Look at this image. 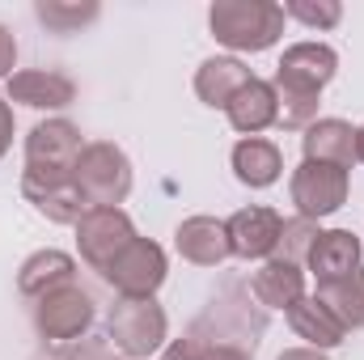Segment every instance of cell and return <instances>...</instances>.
<instances>
[{"label": "cell", "mask_w": 364, "mask_h": 360, "mask_svg": "<svg viewBox=\"0 0 364 360\" xmlns=\"http://www.w3.org/2000/svg\"><path fill=\"white\" fill-rule=\"evenodd\" d=\"M305 263L314 271L318 284H331V280H343L360 268V238L352 229H322L305 255Z\"/></svg>", "instance_id": "13"}, {"label": "cell", "mask_w": 364, "mask_h": 360, "mask_svg": "<svg viewBox=\"0 0 364 360\" xmlns=\"http://www.w3.org/2000/svg\"><path fill=\"white\" fill-rule=\"evenodd\" d=\"M174 246L186 263L195 268H220L233 250H229V229L216 216H186L174 229Z\"/></svg>", "instance_id": "12"}, {"label": "cell", "mask_w": 364, "mask_h": 360, "mask_svg": "<svg viewBox=\"0 0 364 360\" xmlns=\"http://www.w3.org/2000/svg\"><path fill=\"white\" fill-rule=\"evenodd\" d=\"M250 81H255V73H250L242 60H233V55H212V60H203L199 73H195V93H199L203 106H220V110H225Z\"/></svg>", "instance_id": "17"}, {"label": "cell", "mask_w": 364, "mask_h": 360, "mask_svg": "<svg viewBox=\"0 0 364 360\" xmlns=\"http://www.w3.org/2000/svg\"><path fill=\"white\" fill-rule=\"evenodd\" d=\"M284 9V17H296V21H305L309 30H331V26H339L343 21V4L339 0H288V4H279Z\"/></svg>", "instance_id": "26"}, {"label": "cell", "mask_w": 364, "mask_h": 360, "mask_svg": "<svg viewBox=\"0 0 364 360\" xmlns=\"http://www.w3.org/2000/svg\"><path fill=\"white\" fill-rule=\"evenodd\" d=\"M166 250L149 238H136L110 268L102 271V280L119 292V297H153L161 284H166Z\"/></svg>", "instance_id": "7"}, {"label": "cell", "mask_w": 364, "mask_h": 360, "mask_svg": "<svg viewBox=\"0 0 364 360\" xmlns=\"http://www.w3.org/2000/svg\"><path fill=\"white\" fill-rule=\"evenodd\" d=\"M13 149V106L0 97V157Z\"/></svg>", "instance_id": "29"}, {"label": "cell", "mask_w": 364, "mask_h": 360, "mask_svg": "<svg viewBox=\"0 0 364 360\" xmlns=\"http://www.w3.org/2000/svg\"><path fill=\"white\" fill-rule=\"evenodd\" d=\"M250 292L267 309H292L305 297V271H301V263H288V259H267L263 268L255 271Z\"/></svg>", "instance_id": "19"}, {"label": "cell", "mask_w": 364, "mask_h": 360, "mask_svg": "<svg viewBox=\"0 0 364 360\" xmlns=\"http://www.w3.org/2000/svg\"><path fill=\"white\" fill-rule=\"evenodd\" d=\"M208 360H250V352L237 344H208Z\"/></svg>", "instance_id": "30"}, {"label": "cell", "mask_w": 364, "mask_h": 360, "mask_svg": "<svg viewBox=\"0 0 364 360\" xmlns=\"http://www.w3.org/2000/svg\"><path fill=\"white\" fill-rule=\"evenodd\" d=\"M318 233H322V229H318V221H305V216L284 221V229H279V246H275V259L301 263V259L309 255V246H314V238H318Z\"/></svg>", "instance_id": "25"}, {"label": "cell", "mask_w": 364, "mask_h": 360, "mask_svg": "<svg viewBox=\"0 0 364 360\" xmlns=\"http://www.w3.org/2000/svg\"><path fill=\"white\" fill-rule=\"evenodd\" d=\"M13 64H17V38L9 34V26H0V81L13 77Z\"/></svg>", "instance_id": "28"}, {"label": "cell", "mask_w": 364, "mask_h": 360, "mask_svg": "<svg viewBox=\"0 0 364 360\" xmlns=\"http://www.w3.org/2000/svg\"><path fill=\"white\" fill-rule=\"evenodd\" d=\"M356 162H364V123L356 127Z\"/></svg>", "instance_id": "32"}, {"label": "cell", "mask_w": 364, "mask_h": 360, "mask_svg": "<svg viewBox=\"0 0 364 360\" xmlns=\"http://www.w3.org/2000/svg\"><path fill=\"white\" fill-rule=\"evenodd\" d=\"M279 97V127H288V132H301V127H309V123H318V97L322 93H296V90H275Z\"/></svg>", "instance_id": "24"}, {"label": "cell", "mask_w": 364, "mask_h": 360, "mask_svg": "<svg viewBox=\"0 0 364 360\" xmlns=\"http://www.w3.org/2000/svg\"><path fill=\"white\" fill-rule=\"evenodd\" d=\"M73 179H77L90 208H119L127 199V191H132V162H127V153L119 144L93 140V144H85Z\"/></svg>", "instance_id": "4"}, {"label": "cell", "mask_w": 364, "mask_h": 360, "mask_svg": "<svg viewBox=\"0 0 364 360\" xmlns=\"http://www.w3.org/2000/svg\"><path fill=\"white\" fill-rule=\"evenodd\" d=\"M68 284H77V259L64 250H34L17 271V288L30 301H43L47 292L68 288Z\"/></svg>", "instance_id": "16"}, {"label": "cell", "mask_w": 364, "mask_h": 360, "mask_svg": "<svg viewBox=\"0 0 364 360\" xmlns=\"http://www.w3.org/2000/svg\"><path fill=\"white\" fill-rule=\"evenodd\" d=\"M9 102H21L30 110H64L77 102V85L55 68H26L9 77Z\"/></svg>", "instance_id": "11"}, {"label": "cell", "mask_w": 364, "mask_h": 360, "mask_svg": "<svg viewBox=\"0 0 364 360\" xmlns=\"http://www.w3.org/2000/svg\"><path fill=\"white\" fill-rule=\"evenodd\" d=\"M225 115H229L233 132H242V136H259V132H267L275 119H279V97H275V85L255 77L246 90L225 106Z\"/></svg>", "instance_id": "18"}, {"label": "cell", "mask_w": 364, "mask_h": 360, "mask_svg": "<svg viewBox=\"0 0 364 360\" xmlns=\"http://www.w3.org/2000/svg\"><path fill=\"white\" fill-rule=\"evenodd\" d=\"M161 360H208V344H203L199 335L174 339V344L166 348V356H161Z\"/></svg>", "instance_id": "27"}, {"label": "cell", "mask_w": 364, "mask_h": 360, "mask_svg": "<svg viewBox=\"0 0 364 360\" xmlns=\"http://www.w3.org/2000/svg\"><path fill=\"white\" fill-rule=\"evenodd\" d=\"M288 191H292L296 216L322 221V216L343 208V199H348V170L326 166V162H301L292 170V186Z\"/></svg>", "instance_id": "6"}, {"label": "cell", "mask_w": 364, "mask_h": 360, "mask_svg": "<svg viewBox=\"0 0 364 360\" xmlns=\"http://www.w3.org/2000/svg\"><path fill=\"white\" fill-rule=\"evenodd\" d=\"M93 297L85 288L68 284V288H55L47 292L43 301H34V327L43 339H55V344H68V339H81L93 327Z\"/></svg>", "instance_id": "8"}, {"label": "cell", "mask_w": 364, "mask_h": 360, "mask_svg": "<svg viewBox=\"0 0 364 360\" xmlns=\"http://www.w3.org/2000/svg\"><path fill=\"white\" fill-rule=\"evenodd\" d=\"M81 127L68 119H43L26 136V179H73L81 162Z\"/></svg>", "instance_id": "3"}, {"label": "cell", "mask_w": 364, "mask_h": 360, "mask_svg": "<svg viewBox=\"0 0 364 360\" xmlns=\"http://www.w3.org/2000/svg\"><path fill=\"white\" fill-rule=\"evenodd\" d=\"M170 318L153 297H119L106 314V335L127 360L153 356L166 344Z\"/></svg>", "instance_id": "2"}, {"label": "cell", "mask_w": 364, "mask_h": 360, "mask_svg": "<svg viewBox=\"0 0 364 360\" xmlns=\"http://www.w3.org/2000/svg\"><path fill=\"white\" fill-rule=\"evenodd\" d=\"M229 229V250L237 259H272L275 246H279V229H284V216L275 208H242L225 221Z\"/></svg>", "instance_id": "10"}, {"label": "cell", "mask_w": 364, "mask_h": 360, "mask_svg": "<svg viewBox=\"0 0 364 360\" xmlns=\"http://www.w3.org/2000/svg\"><path fill=\"white\" fill-rule=\"evenodd\" d=\"M34 17L47 26V30H55V34H73V30H81L85 21L97 17V4L85 0V4H68V0H38L34 4Z\"/></svg>", "instance_id": "23"}, {"label": "cell", "mask_w": 364, "mask_h": 360, "mask_svg": "<svg viewBox=\"0 0 364 360\" xmlns=\"http://www.w3.org/2000/svg\"><path fill=\"white\" fill-rule=\"evenodd\" d=\"M208 26L229 51H267L284 34V9L272 0H216Z\"/></svg>", "instance_id": "1"}, {"label": "cell", "mask_w": 364, "mask_h": 360, "mask_svg": "<svg viewBox=\"0 0 364 360\" xmlns=\"http://www.w3.org/2000/svg\"><path fill=\"white\" fill-rule=\"evenodd\" d=\"M339 73V55L326 43H292L279 64H275V90H296V93H322Z\"/></svg>", "instance_id": "9"}, {"label": "cell", "mask_w": 364, "mask_h": 360, "mask_svg": "<svg viewBox=\"0 0 364 360\" xmlns=\"http://www.w3.org/2000/svg\"><path fill=\"white\" fill-rule=\"evenodd\" d=\"M301 144H305V162H326V166H339V170L356 166V127L343 123V119L309 123Z\"/></svg>", "instance_id": "15"}, {"label": "cell", "mask_w": 364, "mask_h": 360, "mask_svg": "<svg viewBox=\"0 0 364 360\" xmlns=\"http://www.w3.org/2000/svg\"><path fill=\"white\" fill-rule=\"evenodd\" d=\"M314 297L322 305H331L343 327H364V268H356L352 275H343V280L318 284Z\"/></svg>", "instance_id": "22"}, {"label": "cell", "mask_w": 364, "mask_h": 360, "mask_svg": "<svg viewBox=\"0 0 364 360\" xmlns=\"http://www.w3.org/2000/svg\"><path fill=\"white\" fill-rule=\"evenodd\" d=\"M279 360H326L318 348H288V352H279Z\"/></svg>", "instance_id": "31"}, {"label": "cell", "mask_w": 364, "mask_h": 360, "mask_svg": "<svg viewBox=\"0 0 364 360\" xmlns=\"http://www.w3.org/2000/svg\"><path fill=\"white\" fill-rule=\"evenodd\" d=\"M21 195L47 216V221H55V225H77L85 212H90V203H85V195H81V186L77 179H26L21 174Z\"/></svg>", "instance_id": "14"}, {"label": "cell", "mask_w": 364, "mask_h": 360, "mask_svg": "<svg viewBox=\"0 0 364 360\" xmlns=\"http://www.w3.org/2000/svg\"><path fill=\"white\" fill-rule=\"evenodd\" d=\"M132 242H136V225L123 208H90L77 221V246L93 271H106Z\"/></svg>", "instance_id": "5"}, {"label": "cell", "mask_w": 364, "mask_h": 360, "mask_svg": "<svg viewBox=\"0 0 364 360\" xmlns=\"http://www.w3.org/2000/svg\"><path fill=\"white\" fill-rule=\"evenodd\" d=\"M288 322H292V331H296L309 348H318V352L339 348V344H343V335H348V327L335 318V309H331V305H322V301H318V297H309V292L288 309Z\"/></svg>", "instance_id": "20"}, {"label": "cell", "mask_w": 364, "mask_h": 360, "mask_svg": "<svg viewBox=\"0 0 364 360\" xmlns=\"http://www.w3.org/2000/svg\"><path fill=\"white\" fill-rule=\"evenodd\" d=\"M279 170H284V157H279V149H275L272 140L246 136V140L233 144V174H237L242 186L263 191V186H272L279 179Z\"/></svg>", "instance_id": "21"}]
</instances>
